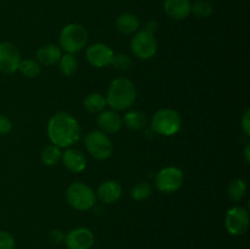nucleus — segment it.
Listing matches in <instances>:
<instances>
[{
  "instance_id": "1",
  "label": "nucleus",
  "mask_w": 250,
  "mask_h": 249,
  "mask_svg": "<svg viewBox=\"0 0 250 249\" xmlns=\"http://www.w3.org/2000/svg\"><path fill=\"white\" fill-rule=\"evenodd\" d=\"M48 136L59 148H68L81 138V127L77 120L67 112H58L48 124Z\"/></svg>"
},
{
  "instance_id": "2",
  "label": "nucleus",
  "mask_w": 250,
  "mask_h": 249,
  "mask_svg": "<svg viewBox=\"0 0 250 249\" xmlns=\"http://www.w3.org/2000/svg\"><path fill=\"white\" fill-rule=\"evenodd\" d=\"M136 85L131 80L125 77L116 78L109 85L106 95V104L110 105L115 111L126 110L136 102Z\"/></svg>"
},
{
  "instance_id": "3",
  "label": "nucleus",
  "mask_w": 250,
  "mask_h": 249,
  "mask_svg": "<svg viewBox=\"0 0 250 249\" xmlns=\"http://www.w3.org/2000/svg\"><path fill=\"white\" fill-rule=\"evenodd\" d=\"M182 126V119L176 110L160 109L154 114L151 119V129L161 136H173L177 133Z\"/></svg>"
},
{
  "instance_id": "4",
  "label": "nucleus",
  "mask_w": 250,
  "mask_h": 249,
  "mask_svg": "<svg viewBox=\"0 0 250 249\" xmlns=\"http://www.w3.org/2000/svg\"><path fill=\"white\" fill-rule=\"evenodd\" d=\"M88 42V32L82 24L70 23L61 29L60 45L67 54L82 50Z\"/></svg>"
},
{
  "instance_id": "5",
  "label": "nucleus",
  "mask_w": 250,
  "mask_h": 249,
  "mask_svg": "<svg viewBox=\"0 0 250 249\" xmlns=\"http://www.w3.org/2000/svg\"><path fill=\"white\" fill-rule=\"evenodd\" d=\"M66 199L76 210H89L95 204V193L88 185L75 182L67 188Z\"/></svg>"
},
{
  "instance_id": "6",
  "label": "nucleus",
  "mask_w": 250,
  "mask_h": 249,
  "mask_svg": "<svg viewBox=\"0 0 250 249\" xmlns=\"http://www.w3.org/2000/svg\"><path fill=\"white\" fill-rule=\"evenodd\" d=\"M85 148L93 158L105 160L112 154V143L106 133L102 131H92L84 138Z\"/></svg>"
},
{
  "instance_id": "7",
  "label": "nucleus",
  "mask_w": 250,
  "mask_h": 249,
  "mask_svg": "<svg viewBox=\"0 0 250 249\" xmlns=\"http://www.w3.org/2000/svg\"><path fill=\"white\" fill-rule=\"evenodd\" d=\"M131 49L138 59L148 60L153 58L158 51V42L154 37V33L143 29L133 36L131 41Z\"/></svg>"
},
{
  "instance_id": "8",
  "label": "nucleus",
  "mask_w": 250,
  "mask_h": 249,
  "mask_svg": "<svg viewBox=\"0 0 250 249\" xmlns=\"http://www.w3.org/2000/svg\"><path fill=\"white\" fill-rule=\"evenodd\" d=\"M183 180L185 176L181 168L168 166L159 171L155 178V185L160 192L173 193L182 187Z\"/></svg>"
},
{
  "instance_id": "9",
  "label": "nucleus",
  "mask_w": 250,
  "mask_h": 249,
  "mask_svg": "<svg viewBox=\"0 0 250 249\" xmlns=\"http://www.w3.org/2000/svg\"><path fill=\"white\" fill-rule=\"evenodd\" d=\"M249 224V212L243 207L237 205L227 211L225 226H226L229 233L233 234V236H242L248 231Z\"/></svg>"
},
{
  "instance_id": "10",
  "label": "nucleus",
  "mask_w": 250,
  "mask_h": 249,
  "mask_svg": "<svg viewBox=\"0 0 250 249\" xmlns=\"http://www.w3.org/2000/svg\"><path fill=\"white\" fill-rule=\"evenodd\" d=\"M21 55L16 46L9 42L0 43V71L4 73H14L19 70Z\"/></svg>"
},
{
  "instance_id": "11",
  "label": "nucleus",
  "mask_w": 250,
  "mask_h": 249,
  "mask_svg": "<svg viewBox=\"0 0 250 249\" xmlns=\"http://www.w3.org/2000/svg\"><path fill=\"white\" fill-rule=\"evenodd\" d=\"M85 56H87V60L89 61L90 65L98 68H103L111 65L114 51L106 44L95 43L88 46Z\"/></svg>"
},
{
  "instance_id": "12",
  "label": "nucleus",
  "mask_w": 250,
  "mask_h": 249,
  "mask_svg": "<svg viewBox=\"0 0 250 249\" xmlns=\"http://www.w3.org/2000/svg\"><path fill=\"white\" fill-rule=\"evenodd\" d=\"M67 249H90L94 244V234L89 228L77 227L66 236Z\"/></svg>"
},
{
  "instance_id": "13",
  "label": "nucleus",
  "mask_w": 250,
  "mask_h": 249,
  "mask_svg": "<svg viewBox=\"0 0 250 249\" xmlns=\"http://www.w3.org/2000/svg\"><path fill=\"white\" fill-rule=\"evenodd\" d=\"M61 160H62L63 166L73 173L82 172L87 166V158L78 149H67L61 155Z\"/></svg>"
},
{
  "instance_id": "14",
  "label": "nucleus",
  "mask_w": 250,
  "mask_h": 249,
  "mask_svg": "<svg viewBox=\"0 0 250 249\" xmlns=\"http://www.w3.org/2000/svg\"><path fill=\"white\" fill-rule=\"evenodd\" d=\"M164 10L172 20H185L189 16L192 2L190 0H165Z\"/></svg>"
},
{
  "instance_id": "15",
  "label": "nucleus",
  "mask_w": 250,
  "mask_h": 249,
  "mask_svg": "<svg viewBox=\"0 0 250 249\" xmlns=\"http://www.w3.org/2000/svg\"><path fill=\"white\" fill-rule=\"evenodd\" d=\"M97 194L104 204H114L121 198L122 187L117 181H105L99 186Z\"/></svg>"
},
{
  "instance_id": "16",
  "label": "nucleus",
  "mask_w": 250,
  "mask_h": 249,
  "mask_svg": "<svg viewBox=\"0 0 250 249\" xmlns=\"http://www.w3.org/2000/svg\"><path fill=\"white\" fill-rule=\"evenodd\" d=\"M122 117L116 111H102L98 116V126L104 133L114 134L122 128Z\"/></svg>"
},
{
  "instance_id": "17",
  "label": "nucleus",
  "mask_w": 250,
  "mask_h": 249,
  "mask_svg": "<svg viewBox=\"0 0 250 249\" xmlns=\"http://www.w3.org/2000/svg\"><path fill=\"white\" fill-rule=\"evenodd\" d=\"M61 49L55 44H46L37 50V59L42 65L53 66L59 62L61 58Z\"/></svg>"
},
{
  "instance_id": "18",
  "label": "nucleus",
  "mask_w": 250,
  "mask_h": 249,
  "mask_svg": "<svg viewBox=\"0 0 250 249\" xmlns=\"http://www.w3.org/2000/svg\"><path fill=\"white\" fill-rule=\"evenodd\" d=\"M141 21L138 17L129 12L121 14L116 19V28L122 34H132L138 31Z\"/></svg>"
},
{
  "instance_id": "19",
  "label": "nucleus",
  "mask_w": 250,
  "mask_h": 249,
  "mask_svg": "<svg viewBox=\"0 0 250 249\" xmlns=\"http://www.w3.org/2000/svg\"><path fill=\"white\" fill-rule=\"evenodd\" d=\"M122 122L127 128L132 129V131H141L146 126L148 119H146L144 112L139 111V110H133V111H129L125 115Z\"/></svg>"
},
{
  "instance_id": "20",
  "label": "nucleus",
  "mask_w": 250,
  "mask_h": 249,
  "mask_svg": "<svg viewBox=\"0 0 250 249\" xmlns=\"http://www.w3.org/2000/svg\"><path fill=\"white\" fill-rule=\"evenodd\" d=\"M83 106L90 114L102 112L106 106V98L100 93H90L83 100Z\"/></svg>"
},
{
  "instance_id": "21",
  "label": "nucleus",
  "mask_w": 250,
  "mask_h": 249,
  "mask_svg": "<svg viewBox=\"0 0 250 249\" xmlns=\"http://www.w3.org/2000/svg\"><path fill=\"white\" fill-rule=\"evenodd\" d=\"M61 155H62V153H61L60 148L51 144V145L45 146L42 151V161L46 166H54L60 161Z\"/></svg>"
},
{
  "instance_id": "22",
  "label": "nucleus",
  "mask_w": 250,
  "mask_h": 249,
  "mask_svg": "<svg viewBox=\"0 0 250 249\" xmlns=\"http://www.w3.org/2000/svg\"><path fill=\"white\" fill-rule=\"evenodd\" d=\"M60 71L63 76H72L73 73L77 71L78 67V61L75 58L73 54H65V55H61L60 60Z\"/></svg>"
},
{
  "instance_id": "23",
  "label": "nucleus",
  "mask_w": 250,
  "mask_h": 249,
  "mask_svg": "<svg viewBox=\"0 0 250 249\" xmlns=\"http://www.w3.org/2000/svg\"><path fill=\"white\" fill-rule=\"evenodd\" d=\"M247 190L246 182L241 178H236V180L232 181L229 186V189H227V193H229V199L233 200V202H238L242 198L244 197Z\"/></svg>"
},
{
  "instance_id": "24",
  "label": "nucleus",
  "mask_w": 250,
  "mask_h": 249,
  "mask_svg": "<svg viewBox=\"0 0 250 249\" xmlns=\"http://www.w3.org/2000/svg\"><path fill=\"white\" fill-rule=\"evenodd\" d=\"M19 71L23 76L28 78H34L41 73V66L36 60L32 59H26V60L20 61Z\"/></svg>"
},
{
  "instance_id": "25",
  "label": "nucleus",
  "mask_w": 250,
  "mask_h": 249,
  "mask_svg": "<svg viewBox=\"0 0 250 249\" xmlns=\"http://www.w3.org/2000/svg\"><path fill=\"white\" fill-rule=\"evenodd\" d=\"M190 12H193L195 16L205 19V17H209L212 14V5L208 0H197L192 4Z\"/></svg>"
},
{
  "instance_id": "26",
  "label": "nucleus",
  "mask_w": 250,
  "mask_h": 249,
  "mask_svg": "<svg viewBox=\"0 0 250 249\" xmlns=\"http://www.w3.org/2000/svg\"><path fill=\"white\" fill-rule=\"evenodd\" d=\"M151 194V186L148 182H139L131 189V195L136 200H144Z\"/></svg>"
},
{
  "instance_id": "27",
  "label": "nucleus",
  "mask_w": 250,
  "mask_h": 249,
  "mask_svg": "<svg viewBox=\"0 0 250 249\" xmlns=\"http://www.w3.org/2000/svg\"><path fill=\"white\" fill-rule=\"evenodd\" d=\"M111 65H114V67L117 68V70L126 71L131 66V58L127 54H114Z\"/></svg>"
},
{
  "instance_id": "28",
  "label": "nucleus",
  "mask_w": 250,
  "mask_h": 249,
  "mask_svg": "<svg viewBox=\"0 0 250 249\" xmlns=\"http://www.w3.org/2000/svg\"><path fill=\"white\" fill-rule=\"evenodd\" d=\"M0 249H15V239L9 232L0 231Z\"/></svg>"
},
{
  "instance_id": "29",
  "label": "nucleus",
  "mask_w": 250,
  "mask_h": 249,
  "mask_svg": "<svg viewBox=\"0 0 250 249\" xmlns=\"http://www.w3.org/2000/svg\"><path fill=\"white\" fill-rule=\"evenodd\" d=\"M12 129V124L6 116L0 114V134H7L10 133V131Z\"/></svg>"
},
{
  "instance_id": "30",
  "label": "nucleus",
  "mask_w": 250,
  "mask_h": 249,
  "mask_svg": "<svg viewBox=\"0 0 250 249\" xmlns=\"http://www.w3.org/2000/svg\"><path fill=\"white\" fill-rule=\"evenodd\" d=\"M250 110H247L244 112L243 117H242V127H243V131L246 133V136H249L250 134Z\"/></svg>"
},
{
  "instance_id": "31",
  "label": "nucleus",
  "mask_w": 250,
  "mask_h": 249,
  "mask_svg": "<svg viewBox=\"0 0 250 249\" xmlns=\"http://www.w3.org/2000/svg\"><path fill=\"white\" fill-rule=\"evenodd\" d=\"M50 237H51V239H53V241L56 242V243H60L62 239H65V236H63V234L61 233L60 231H53V232H51Z\"/></svg>"
},
{
  "instance_id": "32",
  "label": "nucleus",
  "mask_w": 250,
  "mask_h": 249,
  "mask_svg": "<svg viewBox=\"0 0 250 249\" xmlns=\"http://www.w3.org/2000/svg\"><path fill=\"white\" fill-rule=\"evenodd\" d=\"M158 29V22L156 21H149L148 23H146V31L150 32V33H154V32Z\"/></svg>"
},
{
  "instance_id": "33",
  "label": "nucleus",
  "mask_w": 250,
  "mask_h": 249,
  "mask_svg": "<svg viewBox=\"0 0 250 249\" xmlns=\"http://www.w3.org/2000/svg\"><path fill=\"white\" fill-rule=\"evenodd\" d=\"M250 144L248 143L247 144V146H246V150H244V155H246V160H247V163H249L250 161Z\"/></svg>"
}]
</instances>
